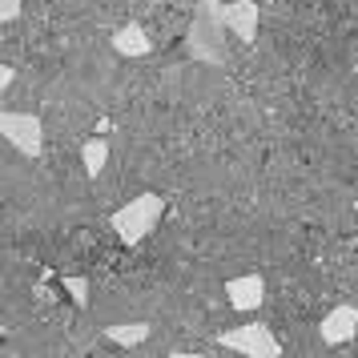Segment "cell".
Here are the masks:
<instances>
[{"label":"cell","instance_id":"10","mask_svg":"<svg viewBox=\"0 0 358 358\" xmlns=\"http://www.w3.org/2000/svg\"><path fill=\"white\" fill-rule=\"evenodd\" d=\"M81 165H85L89 178L105 173V165H109V141H105V137H89L81 145Z\"/></svg>","mask_w":358,"mask_h":358},{"label":"cell","instance_id":"1","mask_svg":"<svg viewBox=\"0 0 358 358\" xmlns=\"http://www.w3.org/2000/svg\"><path fill=\"white\" fill-rule=\"evenodd\" d=\"M226 4L222 0H197L194 8V24L185 33V49L194 61L201 65H226L229 61V45H226Z\"/></svg>","mask_w":358,"mask_h":358},{"label":"cell","instance_id":"11","mask_svg":"<svg viewBox=\"0 0 358 358\" xmlns=\"http://www.w3.org/2000/svg\"><path fill=\"white\" fill-rule=\"evenodd\" d=\"M61 286H65V294H69V298H73L81 310L89 306V282H85V278H61Z\"/></svg>","mask_w":358,"mask_h":358},{"label":"cell","instance_id":"9","mask_svg":"<svg viewBox=\"0 0 358 358\" xmlns=\"http://www.w3.org/2000/svg\"><path fill=\"white\" fill-rule=\"evenodd\" d=\"M153 334L149 322H117V326H105V338L117 342V346H141V342Z\"/></svg>","mask_w":358,"mask_h":358},{"label":"cell","instance_id":"13","mask_svg":"<svg viewBox=\"0 0 358 358\" xmlns=\"http://www.w3.org/2000/svg\"><path fill=\"white\" fill-rule=\"evenodd\" d=\"M13 77H17V69H0V89H8V85H13Z\"/></svg>","mask_w":358,"mask_h":358},{"label":"cell","instance_id":"6","mask_svg":"<svg viewBox=\"0 0 358 358\" xmlns=\"http://www.w3.org/2000/svg\"><path fill=\"white\" fill-rule=\"evenodd\" d=\"M226 302H229L234 310H242V314L258 310L262 302H266V278H262V274L229 278V282H226Z\"/></svg>","mask_w":358,"mask_h":358},{"label":"cell","instance_id":"7","mask_svg":"<svg viewBox=\"0 0 358 358\" xmlns=\"http://www.w3.org/2000/svg\"><path fill=\"white\" fill-rule=\"evenodd\" d=\"M226 24L242 45H254L258 41V4L254 0H234V4H226Z\"/></svg>","mask_w":358,"mask_h":358},{"label":"cell","instance_id":"12","mask_svg":"<svg viewBox=\"0 0 358 358\" xmlns=\"http://www.w3.org/2000/svg\"><path fill=\"white\" fill-rule=\"evenodd\" d=\"M17 17H20V0H0V20L13 24Z\"/></svg>","mask_w":358,"mask_h":358},{"label":"cell","instance_id":"8","mask_svg":"<svg viewBox=\"0 0 358 358\" xmlns=\"http://www.w3.org/2000/svg\"><path fill=\"white\" fill-rule=\"evenodd\" d=\"M113 49L121 52V57H145V52L153 49V41L145 36L141 24H121L113 33Z\"/></svg>","mask_w":358,"mask_h":358},{"label":"cell","instance_id":"5","mask_svg":"<svg viewBox=\"0 0 358 358\" xmlns=\"http://www.w3.org/2000/svg\"><path fill=\"white\" fill-rule=\"evenodd\" d=\"M355 334H358V306H350V302L334 306L322 318V326H318V338L326 346H342V342H350Z\"/></svg>","mask_w":358,"mask_h":358},{"label":"cell","instance_id":"4","mask_svg":"<svg viewBox=\"0 0 358 358\" xmlns=\"http://www.w3.org/2000/svg\"><path fill=\"white\" fill-rule=\"evenodd\" d=\"M0 133H4L24 157H41V149H45V125H41V117H33V113H13V109H4V113H0Z\"/></svg>","mask_w":358,"mask_h":358},{"label":"cell","instance_id":"2","mask_svg":"<svg viewBox=\"0 0 358 358\" xmlns=\"http://www.w3.org/2000/svg\"><path fill=\"white\" fill-rule=\"evenodd\" d=\"M162 213H165L162 197H157V194H141V197H129L121 210H113L109 226L117 229V238H121L125 245H137V242H145L149 234L157 229Z\"/></svg>","mask_w":358,"mask_h":358},{"label":"cell","instance_id":"3","mask_svg":"<svg viewBox=\"0 0 358 358\" xmlns=\"http://www.w3.org/2000/svg\"><path fill=\"white\" fill-rule=\"evenodd\" d=\"M217 342H222L226 350H242V355H250V358H278L282 355V346H278V338L270 334V326H258V322L222 330Z\"/></svg>","mask_w":358,"mask_h":358}]
</instances>
